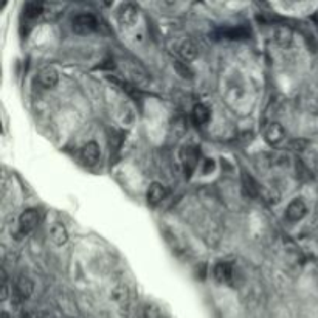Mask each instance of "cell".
<instances>
[{
	"label": "cell",
	"mask_w": 318,
	"mask_h": 318,
	"mask_svg": "<svg viewBox=\"0 0 318 318\" xmlns=\"http://www.w3.org/2000/svg\"><path fill=\"white\" fill-rule=\"evenodd\" d=\"M199 157H201V151H199L197 146L188 144L180 151V160L183 163V169H185L186 176L192 174V171L195 169V166H197Z\"/></svg>",
	"instance_id": "cell-1"
},
{
	"label": "cell",
	"mask_w": 318,
	"mask_h": 318,
	"mask_svg": "<svg viewBox=\"0 0 318 318\" xmlns=\"http://www.w3.org/2000/svg\"><path fill=\"white\" fill-rule=\"evenodd\" d=\"M98 28V20L93 14H78L73 19V30L78 34H90Z\"/></svg>",
	"instance_id": "cell-2"
},
{
	"label": "cell",
	"mask_w": 318,
	"mask_h": 318,
	"mask_svg": "<svg viewBox=\"0 0 318 318\" xmlns=\"http://www.w3.org/2000/svg\"><path fill=\"white\" fill-rule=\"evenodd\" d=\"M37 224H39V211L34 208L25 210L19 217V228L20 233L23 234H28L30 231H33Z\"/></svg>",
	"instance_id": "cell-3"
},
{
	"label": "cell",
	"mask_w": 318,
	"mask_h": 318,
	"mask_svg": "<svg viewBox=\"0 0 318 318\" xmlns=\"http://www.w3.org/2000/svg\"><path fill=\"white\" fill-rule=\"evenodd\" d=\"M34 290V283L27 276H19L14 283V298L17 301H25L31 297Z\"/></svg>",
	"instance_id": "cell-4"
},
{
	"label": "cell",
	"mask_w": 318,
	"mask_h": 318,
	"mask_svg": "<svg viewBox=\"0 0 318 318\" xmlns=\"http://www.w3.org/2000/svg\"><path fill=\"white\" fill-rule=\"evenodd\" d=\"M116 19L121 25L131 27L138 20V8L132 4H123L120 5L118 11H116Z\"/></svg>",
	"instance_id": "cell-5"
},
{
	"label": "cell",
	"mask_w": 318,
	"mask_h": 318,
	"mask_svg": "<svg viewBox=\"0 0 318 318\" xmlns=\"http://www.w3.org/2000/svg\"><path fill=\"white\" fill-rule=\"evenodd\" d=\"M306 213H307V207H306L304 201L300 199V197L293 199V201L287 205V208H286V216H287L289 221H292V222L301 221V219L306 216Z\"/></svg>",
	"instance_id": "cell-6"
},
{
	"label": "cell",
	"mask_w": 318,
	"mask_h": 318,
	"mask_svg": "<svg viewBox=\"0 0 318 318\" xmlns=\"http://www.w3.org/2000/svg\"><path fill=\"white\" fill-rule=\"evenodd\" d=\"M233 267L228 262H219L214 267V278L222 284H231L233 281Z\"/></svg>",
	"instance_id": "cell-7"
},
{
	"label": "cell",
	"mask_w": 318,
	"mask_h": 318,
	"mask_svg": "<svg viewBox=\"0 0 318 318\" xmlns=\"http://www.w3.org/2000/svg\"><path fill=\"white\" fill-rule=\"evenodd\" d=\"M39 84L45 89H53L56 84H58V80H59V75L58 71L52 67H45L39 71Z\"/></svg>",
	"instance_id": "cell-8"
},
{
	"label": "cell",
	"mask_w": 318,
	"mask_h": 318,
	"mask_svg": "<svg viewBox=\"0 0 318 318\" xmlns=\"http://www.w3.org/2000/svg\"><path fill=\"white\" fill-rule=\"evenodd\" d=\"M81 158L89 166L95 165L98 162V158H100V146H98L95 141H89L81 149Z\"/></svg>",
	"instance_id": "cell-9"
},
{
	"label": "cell",
	"mask_w": 318,
	"mask_h": 318,
	"mask_svg": "<svg viewBox=\"0 0 318 318\" xmlns=\"http://www.w3.org/2000/svg\"><path fill=\"white\" fill-rule=\"evenodd\" d=\"M168 194V189L162 185V183H152L148 189V194H146V197H148V204L151 205H157L160 204Z\"/></svg>",
	"instance_id": "cell-10"
},
{
	"label": "cell",
	"mask_w": 318,
	"mask_h": 318,
	"mask_svg": "<svg viewBox=\"0 0 318 318\" xmlns=\"http://www.w3.org/2000/svg\"><path fill=\"white\" fill-rule=\"evenodd\" d=\"M284 137H286V132H284L283 126L278 125V123L270 125L267 128V131H265V140H267L268 144H272V146L281 143L284 140Z\"/></svg>",
	"instance_id": "cell-11"
},
{
	"label": "cell",
	"mask_w": 318,
	"mask_h": 318,
	"mask_svg": "<svg viewBox=\"0 0 318 318\" xmlns=\"http://www.w3.org/2000/svg\"><path fill=\"white\" fill-rule=\"evenodd\" d=\"M219 36L225 39H246L250 36V30L246 27H230L219 30Z\"/></svg>",
	"instance_id": "cell-12"
},
{
	"label": "cell",
	"mask_w": 318,
	"mask_h": 318,
	"mask_svg": "<svg viewBox=\"0 0 318 318\" xmlns=\"http://www.w3.org/2000/svg\"><path fill=\"white\" fill-rule=\"evenodd\" d=\"M50 237L56 246H64V244L67 242V239H68V233H67L65 225L61 224V222H55L50 228Z\"/></svg>",
	"instance_id": "cell-13"
},
{
	"label": "cell",
	"mask_w": 318,
	"mask_h": 318,
	"mask_svg": "<svg viewBox=\"0 0 318 318\" xmlns=\"http://www.w3.org/2000/svg\"><path fill=\"white\" fill-rule=\"evenodd\" d=\"M242 185H244V191L249 195V197H258L259 195V185L256 183V180L250 176V174H244L242 176Z\"/></svg>",
	"instance_id": "cell-14"
},
{
	"label": "cell",
	"mask_w": 318,
	"mask_h": 318,
	"mask_svg": "<svg viewBox=\"0 0 318 318\" xmlns=\"http://www.w3.org/2000/svg\"><path fill=\"white\" fill-rule=\"evenodd\" d=\"M197 53L199 48L192 41H185L180 47V56L183 58V61H191L194 58H197Z\"/></svg>",
	"instance_id": "cell-15"
},
{
	"label": "cell",
	"mask_w": 318,
	"mask_h": 318,
	"mask_svg": "<svg viewBox=\"0 0 318 318\" xmlns=\"http://www.w3.org/2000/svg\"><path fill=\"white\" fill-rule=\"evenodd\" d=\"M192 120L195 125H205L210 120V109L204 104H197L192 109Z\"/></svg>",
	"instance_id": "cell-16"
},
{
	"label": "cell",
	"mask_w": 318,
	"mask_h": 318,
	"mask_svg": "<svg viewBox=\"0 0 318 318\" xmlns=\"http://www.w3.org/2000/svg\"><path fill=\"white\" fill-rule=\"evenodd\" d=\"M174 68H176V71L179 73V75H180L182 78H185V80H191L192 75H194L192 68L189 67V64H188L186 61L176 59V61H174Z\"/></svg>",
	"instance_id": "cell-17"
},
{
	"label": "cell",
	"mask_w": 318,
	"mask_h": 318,
	"mask_svg": "<svg viewBox=\"0 0 318 318\" xmlns=\"http://www.w3.org/2000/svg\"><path fill=\"white\" fill-rule=\"evenodd\" d=\"M42 8H44V5L41 2H28L25 5V8H23V13H25V16L28 19H36L37 16H41Z\"/></svg>",
	"instance_id": "cell-18"
},
{
	"label": "cell",
	"mask_w": 318,
	"mask_h": 318,
	"mask_svg": "<svg viewBox=\"0 0 318 318\" xmlns=\"http://www.w3.org/2000/svg\"><path fill=\"white\" fill-rule=\"evenodd\" d=\"M112 297H113V301H116L120 304H125L128 301V290H126V287H123V286L115 287L113 292H112Z\"/></svg>",
	"instance_id": "cell-19"
},
{
	"label": "cell",
	"mask_w": 318,
	"mask_h": 318,
	"mask_svg": "<svg viewBox=\"0 0 318 318\" xmlns=\"http://www.w3.org/2000/svg\"><path fill=\"white\" fill-rule=\"evenodd\" d=\"M143 316L144 318H162V312L157 306L154 304H148L143 310Z\"/></svg>",
	"instance_id": "cell-20"
},
{
	"label": "cell",
	"mask_w": 318,
	"mask_h": 318,
	"mask_svg": "<svg viewBox=\"0 0 318 318\" xmlns=\"http://www.w3.org/2000/svg\"><path fill=\"white\" fill-rule=\"evenodd\" d=\"M20 316L22 318H55L52 313H48V312H31V310L22 312Z\"/></svg>",
	"instance_id": "cell-21"
},
{
	"label": "cell",
	"mask_w": 318,
	"mask_h": 318,
	"mask_svg": "<svg viewBox=\"0 0 318 318\" xmlns=\"http://www.w3.org/2000/svg\"><path fill=\"white\" fill-rule=\"evenodd\" d=\"M276 39H278L280 42H283V44L290 42V39H292V31H290L289 28L283 27V28H280V30L276 31Z\"/></svg>",
	"instance_id": "cell-22"
},
{
	"label": "cell",
	"mask_w": 318,
	"mask_h": 318,
	"mask_svg": "<svg viewBox=\"0 0 318 318\" xmlns=\"http://www.w3.org/2000/svg\"><path fill=\"white\" fill-rule=\"evenodd\" d=\"M8 298V281H7V273L2 270V300Z\"/></svg>",
	"instance_id": "cell-23"
},
{
	"label": "cell",
	"mask_w": 318,
	"mask_h": 318,
	"mask_svg": "<svg viewBox=\"0 0 318 318\" xmlns=\"http://www.w3.org/2000/svg\"><path fill=\"white\" fill-rule=\"evenodd\" d=\"M310 166L313 168L315 173H318V152H313L310 155Z\"/></svg>",
	"instance_id": "cell-24"
},
{
	"label": "cell",
	"mask_w": 318,
	"mask_h": 318,
	"mask_svg": "<svg viewBox=\"0 0 318 318\" xmlns=\"http://www.w3.org/2000/svg\"><path fill=\"white\" fill-rule=\"evenodd\" d=\"M0 318H10V315L7 312H2V316H0Z\"/></svg>",
	"instance_id": "cell-25"
}]
</instances>
